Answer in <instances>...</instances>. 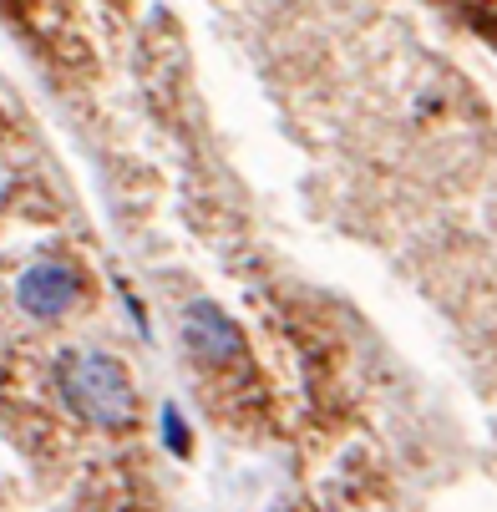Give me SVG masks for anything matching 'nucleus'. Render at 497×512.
Listing matches in <instances>:
<instances>
[{
  "mask_svg": "<svg viewBox=\"0 0 497 512\" xmlns=\"http://www.w3.org/2000/svg\"><path fill=\"white\" fill-rule=\"evenodd\" d=\"M56 386H61L66 406L77 416H87L92 426H127L132 411H137L127 371L112 355H102V350H71V355H61Z\"/></svg>",
  "mask_w": 497,
  "mask_h": 512,
  "instance_id": "nucleus-1",
  "label": "nucleus"
},
{
  "mask_svg": "<svg viewBox=\"0 0 497 512\" xmlns=\"http://www.w3.org/2000/svg\"><path fill=\"white\" fill-rule=\"evenodd\" d=\"M16 300H21V310L26 315H36V320H61L71 305L82 300V279L71 274L66 264H31L26 274H21V284H16Z\"/></svg>",
  "mask_w": 497,
  "mask_h": 512,
  "instance_id": "nucleus-2",
  "label": "nucleus"
},
{
  "mask_svg": "<svg viewBox=\"0 0 497 512\" xmlns=\"http://www.w3.org/2000/svg\"><path fill=\"white\" fill-rule=\"evenodd\" d=\"M183 340H188L193 355L208 360V365L239 360V355H244V335H239V325H234L219 305H208V300H193V305L183 310Z\"/></svg>",
  "mask_w": 497,
  "mask_h": 512,
  "instance_id": "nucleus-3",
  "label": "nucleus"
},
{
  "mask_svg": "<svg viewBox=\"0 0 497 512\" xmlns=\"http://www.w3.org/2000/svg\"><path fill=\"white\" fill-rule=\"evenodd\" d=\"M158 426H163V442H168V452H173V457H188V452H193V431H188V421H183V411H178V406H163Z\"/></svg>",
  "mask_w": 497,
  "mask_h": 512,
  "instance_id": "nucleus-4",
  "label": "nucleus"
}]
</instances>
